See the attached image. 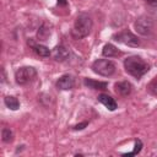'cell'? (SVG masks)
Returning <instances> with one entry per match:
<instances>
[{"label": "cell", "mask_w": 157, "mask_h": 157, "mask_svg": "<svg viewBox=\"0 0 157 157\" xmlns=\"http://www.w3.org/2000/svg\"><path fill=\"white\" fill-rule=\"evenodd\" d=\"M113 39L115 42L125 44L128 47H139L140 45V40H139L137 36H135L129 29H123V31H119L118 33L113 34Z\"/></svg>", "instance_id": "obj_5"}, {"label": "cell", "mask_w": 157, "mask_h": 157, "mask_svg": "<svg viewBox=\"0 0 157 157\" xmlns=\"http://www.w3.org/2000/svg\"><path fill=\"white\" fill-rule=\"evenodd\" d=\"M49 36H50V29H49V27H48L45 23H43V25L39 27V29H38L37 37H38L39 40H47Z\"/></svg>", "instance_id": "obj_15"}, {"label": "cell", "mask_w": 157, "mask_h": 157, "mask_svg": "<svg viewBox=\"0 0 157 157\" xmlns=\"http://www.w3.org/2000/svg\"><path fill=\"white\" fill-rule=\"evenodd\" d=\"M134 26H135V29L137 33H140L142 36H150L153 31L155 21L152 17H150L147 15H142L135 21Z\"/></svg>", "instance_id": "obj_4"}, {"label": "cell", "mask_w": 157, "mask_h": 157, "mask_svg": "<svg viewBox=\"0 0 157 157\" xmlns=\"http://www.w3.org/2000/svg\"><path fill=\"white\" fill-rule=\"evenodd\" d=\"M37 75V70L32 66H22L18 67L15 72V80L18 85H26L32 81Z\"/></svg>", "instance_id": "obj_6"}, {"label": "cell", "mask_w": 157, "mask_h": 157, "mask_svg": "<svg viewBox=\"0 0 157 157\" xmlns=\"http://www.w3.org/2000/svg\"><path fill=\"white\" fill-rule=\"evenodd\" d=\"M92 18L87 15V13H80L74 23V28L71 31V34L74 38L80 39V38H85L86 36L90 34L91 29H92Z\"/></svg>", "instance_id": "obj_2"}, {"label": "cell", "mask_w": 157, "mask_h": 157, "mask_svg": "<svg viewBox=\"0 0 157 157\" xmlns=\"http://www.w3.org/2000/svg\"><path fill=\"white\" fill-rule=\"evenodd\" d=\"M145 1H146V4L150 5V6H156V5H157V0H145Z\"/></svg>", "instance_id": "obj_20"}, {"label": "cell", "mask_w": 157, "mask_h": 157, "mask_svg": "<svg viewBox=\"0 0 157 157\" xmlns=\"http://www.w3.org/2000/svg\"><path fill=\"white\" fill-rule=\"evenodd\" d=\"M141 148H142V141L140 139H137V140H135V147H134V150L131 152L123 153V156H135V155H137L141 151Z\"/></svg>", "instance_id": "obj_17"}, {"label": "cell", "mask_w": 157, "mask_h": 157, "mask_svg": "<svg viewBox=\"0 0 157 157\" xmlns=\"http://www.w3.org/2000/svg\"><path fill=\"white\" fill-rule=\"evenodd\" d=\"M4 102H5V105L7 108H10L11 110H17L20 108V102L13 96H6L5 99H4Z\"/></svg>", "instance_id": "obj_14"}, {"label": "cell", "mask_w": 157, "mask_h": 157, "mask_svg": "<svg viewBox=\"0 0 157 157\" xmlns=\"http://www.w3.org/2000/svg\"><path fill=\"white\" fill-rule=\"evenodd\" d=\"M52 56L56 61H65L69 58V50L64 45H56L52 52Z\"/></svg>", "instance_id": "obj_9"}, {"label": "cell", "mask_w": 157, "mask_h": 157, "mask_svg": "<svg viewBox=\"0 0 157 157\" xmlns=\"http://www.w3.org/2000/svg\"><path fill=\"white\" fill-rule=\"evenodd\" d=\"M147 90H148V92H150L151 94L157 96V77H155V78L148 83Z\"/></svg>", "instance_id": "obj_18"}, {"label": "cell", "mask_w": 157, "mask_h": 157, "mask_svg": "<svg viewBox=\"0 0 157 157\" xmlns=\"http://www.w3.org/2000/svg\"><path fill=\"white\" fill-rule=\"evenodd\" d=\"M115 64L108 59H97L92 64V70L101 76H112L115 72Z\"/></svg>", "instance_id": "obj_3"}, {"label": "cell", "mask_w": 157, "mask_h": 157, "mask_svg": "<svg viewBox=\"0 0 157 157\" xmlns=\"http://www.w3.org/2000/svg\"><path fill=\"white\" fill-rule=\"evenodd\" d=\"M98 101H99L107 109H109V110H112V112L115 110L117 107H118L115 99H114L113 97H110L109 94H105V93H101V94L98 96Z\"/></svg>", "instance_id": "obj_10"}, {"label": "cell", "mask_w": 157, "mask_h": 157, "mask_svg": "<svg viewBox=\"0 0 157 157\" xmlns=\"http://www.w3.org/2000/svg\"><path fill=\"white\" fill-rule=\"evenodd\" d=\"M1 137H2V141L4 142H11L13 140V132L10 128H4L1 130Z\"/></svg>", "instance_id": "obj_16"}, {"label": "cell", "mask_w": 157, "mask_h": 157, "mask_svg": "<svg viewBox=\"0 0 157 157\" xmlns=\"http://www.w3.org/2000/svg\"><path fill=\"white\" fill-rule=\"evenodd\" d=\"M83 83L85 86H87L88 88H92V90H107L108 87V83L104 82V81H96V80H92V78H85L83 80Z\"/></svg>", "instance_id": "obj_11"}, {"label": "cell", "mask_w": 157, "mask_h": 157, "mask_svg": "<svg viewBox=\"0 0 157 157\" xmlns=\"http://www.w3.org/2000/svg\"><path fill=\"white\" fill-rule=\"evenodd\" d=\"M74 86H75V78H74V76H71L69 74L60 76L56 81V87L60 90H64V91L71 90V88H74Z\"/></svg>", "instance_id": "obj_7"}, {"label": "cell", "mask_w": 157, "mask_h": 157, "mask_svg": "<svg viewBox=\"0 0 157 157\" xmlns=\"http://www.w3.org/2000/svg\"><path fill=\"white\" fill-rule=\"evenodd\" d=\"M56 1H58V5H60V6H66L67 5L66 0H56Z\"/></svg>", "instance_id": "obj_21"}, {"label": "cell", "mask_w": 157, "mask_h": 157, "mask_svg": "<svg viewBox=\"0 0 157 157\" xmlns=\"http://www.w3.org/2000/svg\"><path fill=\"white\" fill-rule=\"evenodd\" d=\"M28 44L34 49V52H36L39 56L47 58V56H49V55L52 54V52L49 50V48L45 47V45H43V44H36V43H33L32 40H28Z\"/></svg>", "instance_id": "obj_13"}, {"label": "cell", "mask_w": 157, "mask_h": 157, "mask_svg": "<svg viewBox=\"0 0 157 157\" xmlns=\"http://www.w3.org/2000/svg\"><path fill=\"white\" fill-rule=\"evenodd\" d=\"M102 54L103 56H107V58H114V56H119L121 55V52L113 44L108 43L103 47V50H102Z\"/></svg>", "instance_id": "obj_12"}, {"label": "cell", "mask_w": 157, "mask_h": 157, "mask_svg": "<svg viewBox=\"0 0 157 157\" xmlns=\"http://www.w3.org/2000/svg\"><path fill=\"white\" fill-rule=\"evenodd\" d=\"M124 69L129 75L139 80L150 70V65L142 58L137 55H131L124 60Z\"/></svg>", "instance_id": "obj_1"}, {"label": "cell", "mask_w": 157, "mask_h": 157, "mask_svg": "<svg viewBox=\"0 0 157 157\" xmlns=\"http://www.w3.org/2000/svg\"><path fill=\"white\" fill-rule=\"evenodd\" d=\"M87 125H88V123H87V121H83V123H81V124L75 125L72 129H74V130H82V129H85Z\"/></svg>", "instance_id": "obj_19"}, {"label": "cell", "mask_w": 157, "mask_h": 157, "mask_svg": "<svg viewBox=\"0 0 157 157\" xmlns=\"http://www.w3.org/2000/svg\"><path fill=\"white\" fill-rule=\"evenodd\" d=\"M114 90L120 96H129L132 91V85L129 81H119L114 85Z\"/></svg>", "instance_id": "obj_8"}]
</instances>
